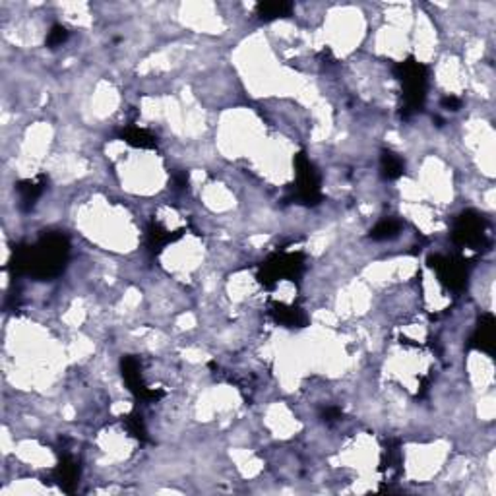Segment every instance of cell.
<instances>
[{
    "label": "cell",
    "mask_w": 496,
    "mask_h": 496,
    "mask_svg": "<svg viewBox=\"0 0 496 496\" xmlns=\"http://www.w3.org/2000/svg\"><path fill=\"white\" fill-rule=\"evenodd\" d=\"M469 346L477 349V351H483V353H495V316H483L479 324H477V328H475L473 336H471Z\"/></svg>",
    "instance_id": "ba28073f"
},
{
    "label": "cell",
    "mask_w": 496,
    "mask_h": 496,
    "mask_svg": "<svg viewBox=\"0 0 496 496\" xmlns=\"http://www.w3.org/2000/svg\"><path fill=\"white\" fill-rule=\"evenodd\" d=\"M148 237H150V248L151 250H155V252H159L161 248L167 247L169 242L177 241L179 237H181V233H171V231H167V229H163V227L159 225V223H153V225L150 227V233H148Z\"/></svg>",
    "instance_id": "2e32d148"
},
{
    "label": "cell",
    "mask_w": 496,
    "mask_h": 496,
    "mask_svg": "<svg viewBox=\"0 0 496 496\" xmlns=\"http://www.w3.org/2000/svg\"><path fill=\"white\" fill-rule=\"evenodd\" d=\"M68 35H70V33H68V30L64 25H53L51 31H49V35H47V45L51 47V49H57V47H61L62 43H66Z\"/></svg>",
    "instance_id": "ac0fdd59"
},
{
    "label": "cell",
    "mask_w": 496,
    "mask_h": 496,
    "mask_svg": "<svg viewBox=\"0 0 496 496\" xmlns=\"http://www.w3.org/2000/svg\"><path fill=\"white\" fill-rule=\"evenodd\" d=\"M122 376L126 380L128 390L132 391L138 399H142V401H158L163 396V391L150 390L143 384L142 372H140V362L134 357H124L122 359Z\"/></svg>",
    "instance_id": "52a82bcc"
},
{
    "label": "cell",
    "mask_w": 496,
    "mask_h": 496,
    "mask_svg": "<svg viewBox=\"0 0 496 496\" xmlns=\"http://www.w3.org/2000/svg\"><path fill=\"white\" fill-rule=\"evenodd\" d=\"M54 479H57V483H59L66 492H72V490H74V485L78 483V479H80V467H78V463H76L70 456H64L61 466L57 467V471H54Z\"/></svg>",
    "instance_id": "30bf717a"
},
{
    "label": "cell",
    "mask_w": 496,
    "mask_h": 496,
    "mask_svg": "<svg viewBox=\"0 0 496 496\" xmlns=\"http://www.w3.org/2000/svg\"><path fill=\"white\" fill-rule=\"evenodd\" d=\"M442 107L448 109V111H458L459 107H461V101L458 98H454V95H448V98L442 99Z\"/></svg>",
    "instance_id": "ffe728a7"
},
{
    "label": "cell",
    "mask_w": 496,
    "mask_h": 496,
    "mask_svg": "<svg viewBox=\"0 0 496 496\" xmlns=\"http://www.w3.org/2000/svg\"><path fill=\"white\" fill-rule=\"evenodd\" d=\"M430 268L438 273L444 285L451 291H461L469 278V264L458 256H432Z\"/></svg>",
    "instance_id": "8992f818"
},
{
    "label": "cell",
    "mask_w": 496,
    "mask_h": 496,
    "mask_svg": "<svg viewBox=\"0 0 496 496\" xmlns=\"http://www.w3.org/2000/svg\"><path fill=\"white\" fill-rule=\"evenodd\" d=\"M126 429L128 432L132 436H136V438H140V440H146V435H148V430H146V425H143L142 417L138 413H130L126 417Z\"/></svg>",
    "instance_id": "e0dca14e"
},
{
    "label": "cell",
    "mask_w": 496,
    "mask_h": 496,
    "mask_svg": "<svg viewBox=\"0 0 496 496\" xmlns=\"http://www.w3.org/2000/svg\"><path fill=\"white\" fill-rule=\"evenodd\" d=\"M43 190H45V181H43V177L33 179V181H31V179L30 181H22L20 184H18V192H20V206H22L23 210H31V208L35 206V202L41 198Z\"/></svg>",
    "instance_id": "8fae6325"
},
{
    "label": "cell",
    "mask_w": 496,
    "mask_h": 496,
    "mask_svg": "<svg viewBox=\"0 0 496 496\" xmlns=\"http://www.w3.org/2000/svg\"><path fill=\"white\" fill-rule=\"evenodd\" d=\"M291 10H293V4H289V2H262L256 6V14L264 22H271V20L289 16Z\"/></svg>",
    "instance_id": "5bb4252c"
},
{
    "label": "cell",
    "mask_w": 496,
    "mask_h": 496,
    "mask_svg": "<svg viewBox=\"0 0 496 496\" xmlns=\"http://www.w3.org/2000/svg\"><path fill=\"white\" fill-rule=\"evenodd\" d=\"M399 231H401V223L398 219L386 218L382 221H378L372 231H370V239L372 241H390L394 237H398Z\"/></svg>",
    "instance_id": "9a60e30c"
},
{
    "label": "cell",
    "mask_w": 496,
    "mask_h": 496,
    "mask_svg": "<svg viewBox=\"0 0 496 496\" xmlns=\"http://www.w3.org/2000/svg\"><path fill=\"white\" fill-rule=\"evenodd\" d=\"M295 169H297V184H295V198L307 206H316L322 200L320 192V177L310 159L305 153H299L295 158Z\"/></svg>",
    "instance_id": "5b68a950"
},
{
    "label": "cell",
    "mask_w": 496,
    "mask_h": 496,
    "mask_svg": "<svg viewBox=\"0 0 496 496\" xmlns=\"http://www.w3.org/2000/svg\"><path fill=\"white\" fill-rule=\"evenodd\" d=\"M68 241L62 235H45L37 244L18 248L14 252L16 273H28L37 279H51L59 276L68 260Z\"/></svg>",
    "instance_id": "6da1fadb"
},
{
    "label": "cell",
    "mask_w": 496,
    "mask_h": 496,
    "mask_svg": "<svg viewBox=\"0 0 496 496\" xmlns=\"http://www.w3.org/2000/svg\"><path fill=\"white\" fill-rule=\"evenodd\" d=\"M271 318L287 328H302L307 324V314L299 307H287V305H271Z\"/></svg>",
    "instance_id": "9c48e42d"
},
{
    "label": "cell",
    "mask_w": 496,
    "mask_h": 496,
    "mask_svg": "<svg viewBox=\"0 0 496 496\" xmlns=\"http://www.w3.org/2000/svg\"><path fill=\"white\" fill-rule=\"evenodd\" d=\"M187 184H188L187 175H177V177H175V188H179V190H181V188H184Z\"/></svg>",
    "instance_id": "44dd1931"
},
{
    "label": "cell",
    "mask_w": 496,
    "mask_h": 496,
    "mask_svg": "<svg viewBox=\"0 0 496 496\" xmlns=\"http://www.w3.org/2000/svg\"><path fill=\"white\" fill-rule=\"evenodd\" d=\"M305 270V258L301 252H279L264 264L258 279L266 287H273L281 279H299Z\"/></svg>",
    "instance_id": "277c9868"
},
{
    "label": "cell",
    "mask_w": 496,
    "mask_h": 496,
    "mask_svg": "<svg viewBox=\"0 0 496 496\" xmlns=\"http://www.w3.org/2000/svg\"><path fill=\"white\" fill-rule=\"evenodd\" d=\"M322 417L326 423H336L341 419V411H339L338 407H328V409H324Z\"/></svg>",
    "instance_id": "d6986e66"
},
{
    "label": "cell",
    "mask_w": 496,
    "mask_h": 496,
    "mask_svg": "<svg viewBox=\"0 0 496 496\" xmlns=\"http://www.w3.org/2000/svg\"><path fill=\"white\" fill-rule=\"evenodd\" d=\"M403 161L399 155H396L394 151H384L382 158H380V175H382L386 181H396L403 175Z\"/></svg>",
    "instance_id": "4fadbf2b"
},
{
    "label": "cell",
    "mask_w": 496,
    "mask_h": 496,
    "mask_svg": "<svg viewBox=\"0 0 496 496\" xmlns=\"http://www.w3.org/2000/svg\"><path fill=\"white\" fill-rule=\"evenodd\" d=\"M451 239L461 248L471 250H485L489 247V235H487V221L483 215L475 211H463L454 225Z\"/></svg>",
    "instance_id": "3957f363"
},
{
    "label": "cell",
    "mask_w": 496,
    "mask_h": 496,
    "mask_svg": "<svg viewBox=\"0 0 496 496\" xmlns=\"http://www.w3.org/2000/svg\"><path fill=\"white\" fill-rule=\"evenodd\" d=\"M121 138L130 146L140 148V150H153L158 146V138L148 132L146 128L138 126H126L121 132Z\"/></svg>",
    "instance_id": "7c38bea8"
},
{
    "label": "cell",
    "mask_w": 496,
    "mask_h": 496,
    "mask_svg": "<svg viewBox=\"0 0 496 496\" xmlns=\"http://www.w3.org/2000/svg\"><path fill=\"white\" fill-rule=\"evenodd\" d=\"M396 76L403 88V109H401L403 117L419 113L427 98V82H429L427 66L415 59H407L406 62H399L396 66Z\"/></svg>",
    "instance_id": "7a4b0ae2"
}]
</instances>
